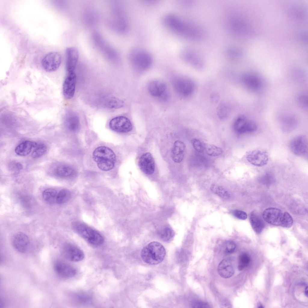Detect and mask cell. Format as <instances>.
Returning <instances> with one entry per match:
<instances>
[{"label": "cell", "instance_id": "3", "mask_svg": "<svg viewBox=\"0 0 308 308\" xmlns=\"http://www.w3.org/2000/svg\"><path fill=\"white\" fill-rule=\"evenodd\" d=\"M93 158L98 167L103 171H108L114 167L116 157L113 151L105 146L97 148L93 153Z\"/></svg>", "mask_w": 308, "mask_h": 308}, {"label": "cell", "instance_id": "30", "mask_svg": "<svg viewBox=\"0 0 308 308\" xmlns=\"http://www.w3.org/2000/svg\"><path fill=\"white\" fill-rule=\"evenodd\" d=\"M211 189L214 193L223 199H227L230 197L229 192L222 186L213 184L211 186Z\"/></svg>", "mask_w": 308, "mask_h": 308}, {"label": "cell", "instance_id": "29", "mask_svg": "<svg viewBox=\"0 0 308 308\" xmlns=\"http://www.w3.org/2000/svg\"><path fill=\"white\" fill-rule=\"evenodd\" d=\"M204 151L211 156H219L223 152L221 148L214 145L204 143Z\"/></svg>", "mask_w": 308, "mask_h": 308}, {"label": "cell", "instance_id": "9", "mask_svg": "<svg viewBox=\"0 0 308 308\" xmlns=\"http://www.w3.org/2000/svg\"><path fill=\"white\" fill-rule=\"evenodd\" d=\"M233 126L235 131L239 134L254 132L257 128L255 122L248 120L243 115L240 116L235 119Z\"/></svg>", "mask_w": 308, "mask_h": 308}, {"label": "cell", "instance_id": "24", "mask_svg": "<svg viewBox=\"0 0 308 308\" xmlns=\"http://www.w3.org/2000/svg\"><path fill=\"white\" fill-rule=\"evenodd\" d=\"M38 144L35 142L29 140L23 141L15 148V153L20 156H26L31 152L33 148H35Z\"/></svg>", "mask_w": 308, "mask_h": 308}, {"label": "cell", "instance_id": "2", "mask_svg": "<svg viewBox=\"0 0 308 308\" xmlns=\"http://www.w3.org/2000/svg\"><path fill=\"white\" fill-rule=\"evenodd\" d=\"M166 255L163 246L157 242H151L142 249L141 256L144 262L149 265H156L164 260Z\"/></svg>", "mask_w": 308, "mask_h": 308}, {"label": "cell", "instance_id": "11", "mask_svg": "<svg viewBox=\"0 0 308 308\" xmlns=\"http://www.w3.org/2000/svg\"><path fill=\"white\" fill-rule=\"evenodd\" d=\"M148 89L149 94L152 96L157 97L163 101L167 100L168 94L166 84L159 80H154L148 84Z\"/></svg>", "mask_w": 308, "mask_h": 308}, {"label": "cell", "instance_id": "10", "mask_svg": "<svg viewBox=\"0 0 308 308\" xmlns=\"http://www.w3.org/2000/svg\"><path fill=\"white\" fill-rule=\"evenodd\" d=\"M289 146L291 151L295 155L300 156H304L308 152L307 138L303 135L295 136L290 141Z\"/></svg>", "mask_w": 308, "mask_h": 308}, {"label": "cell", "instance_id": "28", "mask_svg": "<svg viewBox=\"0 0 308 308\" xmlns=\"http://www.w3.org/2000/svg\"><path fill=\"white\" fill-rule=\"evenodd\" d=\"M158 234L160 238L165 242L171 241L174 236V230L169 226H165L162 229L159 231Z\"/></svg>", "mask_w": 308, "mask_h": 308}, {"label": "cell", "instance_id": "33", "mask_svg": "<svg viewBox=\"0 0 308 308\" xmlns=\"http://www.w3.org/2000/svg\"><path fill=\"white\" fill-rule=\"evenodd\" d=\"M35 148L32 154V157L34 159H37L42 156L47 150V147L44 144L37 145Z\"/></svg>", "mask_w": 308, "mask_h": 308}, {"label": "cell", "instance_id": "32", "mask_svg": "<svg viewBox=\"0 0 308 308\" xmlns=\"http://www.w3.org/2000/svg\"><path fill=\"white\" fill-rule=\"evenodd\" d=\"M71 196L70 191L66 189L61 190L57 193V202L59 204H62L67 202Z\"/></svg>", "mask_w": 308, "mask_h": 308}, {"label": "cell", "instance_id": "40", "mask_svg": "<svg viewBox=\"0 0 308 308\" xmlns=\"http://www.w3.org/2000/svg\"><path fill=\"white\" fill-rule=\"evenodd\" d=\"M298 104L301 107L306 108L308 106V98L306 95H301L297 99Z\"/></svg>", "mask_w": 308, "mask_h": 308}, {"label": "cell", "instance_id": "19", "mask_svg": "<svg viewBox=\"0 0 308 308\" xmlns=\"http://www.w3.org/2000/svg\"><path fill=\"white\" fill-rule=\"evenodd\" d=\"M244 85L249 89L253 91L259 90L262 85V81L257 75L252 73H247L242 78Z\"/></svg>", "mask_w": 308, "mask_h": 308}, {"label": "cell", "instance_id": "5", "mask_svg": "<svg viewBox=\"0 0 308 308\" xmlns=\"http://www.w3.org/2000/svg\"><path fill=\"white\" fill-rule=\"evenodd\" d=\"M74 230L90 244L94 245H100L104 241L102 236L98 231L85 224L75 222L72 224Z\"/></svg>", "mask_w": 308, "mask_h": 308}, {"label": "cell", "instance_id": "31", "mask_svg": "<svg viewBox=\"0 0 308 308\" xmlns=\"http://www.w3.org/2000/svg\"><path fill=\"white\" fill-rule=\"evenodd\" d=\"M230 108L226 103L221 102L217 106V114L220 119L224 120L226 119L229 115Z\"/></svg>", "mask_w": 308, "mask_h": 308}, {"label": "cell", "instance_id": "44", "mask_svg": "<svg viewBox=\"0 0 308 308\" xmlns=\"http://www.w3.org/2000/svg\"><path fill=\"white\" fill-rule=\"evenodd\" d=\"M304 294H305V295L307 297V294H308V290H307V286H306V287L305 288V291H304Z\"/></svg>", "mask_w": 308, "mask_h": 308}, {"label": "cell", "instance_id": "23", "mask_svg": "<svg viewBox=\"0 0 308 308\" xmlns=\"http://www.w3.org/2000/svg\"><path fill=\"white\" fill-rule=\"evenodd\" d=\"M249 219L254 231L257 234L260 233L265 226L264 223L260 216L256 212L253 211L250 214Z\"/></svg>", "mask_w": 308, "mask_h": 308}, {"label": "cell", "instance_id": "35", "mask_svg": "<svg viewBox=\"0 0 308 308\" xmlns=\"http://www.w3.org/2000/svg\"><path fill=\"white\" fill-rule=\"evenodd\" d=\"M275 179L273 174L270 172H266L260 176L259 180L265 184H270L273 182Z\"/></svg>", "mask_w": 308, "mask_h": 308}, {"label": "cell", "instance_id": "16", "mask_svg": "<svg viewBox=\"0 0 308 308\" xmlns=\"http://www.w3.org/2000/svg\"><path fill=\"white\" fill-rule=\"evenodd\" d=\"M55 272L59 276L65 278H69L75 276L77 270L72 266L60 261H56L54 265Z\"/></svg>", "mask_w": 308, "mask_h": 308}, {"label": "cell", "instance_id": "22", "mask_svg": "<svg viewBox=\"0 0 308 308\" xmlns=\"http://www.w3.org/2000/svg\"><path fill=\"white\" fill-rule=\"evenodd\" d=\"M185 150L184 143L180 140L174 143L172 150L171 156L173 160L177 163L181 162L183 159Z\"/></svg>", "mask_w": 308, "mask_h": 308}, {"label": "cell", "instance_id": "7", "mask_svg": "<svg viewBox=\"0 0 308 308\" xmlns=\"http://www.w3.org/2000/svg\"><path fill=\"white\" fill-rule=\"evenodd\" d=\"M287 213L277 208H270L264 211L262 216L263 220L268 223L285 227Z\"/></svg>", "mask_w": 308, "mask_h": 308}, {"label": "cell", "instance_id": "26", "mask_svg": "<svg viewBox=\"0 0 308 308\" xmlns=\"http://www.w3.org/2000/svg\"><path fill=\"white\" fill-rule=\"evenodd\" d=\"M56 173L59 176L64 177L72 176L75 174V171L71 166L67 165H61L58 166Z\"/></svg>", "mask_w": 308, "mask_h": 308}, {"label": "cell", "instance_id": "36", "mask_svg": "<svg viewBox=\"0 0 308 308\" xmlns=\"http://www.w3.org/2000/svg\"><path fill=\"white\" fill-rule=\"evenodd\" d=\"M236 247L235 243L231 241H226L224 244L223 251L225 254H230L233 252Z\"/></svg>", "mask_w": 308, "mask_h": 308}, {"label": "cell", "instance_id": "37", "mask_svg": "<svg viewBox=\"0 0 308 308\" xmlns=\"http://www.w3.org/2000/svg\"><path fill=\"white\" fill-rule=\"evenodd\" d=\"M123 102L116 98H111L108 103L109 107L111 108L118 109L123 106Z\"/></svg>", "mask_w": 308, "mask_h": 308}, {"label": "cell", "instance_id": "27", "mask_svg": "<svg viewBox=\"0 0 308 308\" xmlns=\"http://www.w3.org/2000/svg\"><path fill=\"white\" fill-rule=\"evenodd\" d=\"M57 193L56 190L49 188L44 191L42 196L44 199L47 202L50 204H53L57 202Z\"/></svg>", "mask_w": 308, "mask_h": 308}, {"label": "cell", "instance_id": "6", "mask_svg": "<svg viewBox=\"0 0 308 308\" xmlns=\"http://www.w3.org/2000/svg\"><path fill=\"white\" fill-rule=\"evenodd\" d=\"M172 84L176 93L182 97L190 96L195 90V85L193 82L187 78L176 77L173 79Z\"/></svg>", "mask_w": 308, "mask_h": 308}, {"label": "cell", "instance_id": "15", "mask_svg": "<svg viewBox=\"0 0 308 308\" xmlns=\"http://www.w3.org/2000/svg\"><path fill=\"white\" fill-rule=\"evenodd\" d=\"M63 253L66 259L73 262L80 261L85 257L84 253L82 250L71 244H67L63 246Z\"/></svg>", "mask_w": 308, "mask_h": 308}, {"label": "cell", "instance_id": "13", "mask_svg": "<svg viewBox=\"0 0 308 308\" xmlns=\"http://www.w3.org/2000/svg\"><path fill=\"white\" fill-rule=\"evenodd\" d=\"M246 158L248 161L252 165L261 167L267 163L269 156L267 152L264 150L256 149L248 152Z\"/></svg>", "mask_w": 308, "mask_h": 308}, {"label": "cell", "instance_id": "14", "mask_svg": "<svg viewBox=\"0 0 308 308\" xmlns=\"http://www.w3.org/2000/svg\"><path fill=\"white\" fill-rule=\"evenodd\" d=\"M76 82V77L74 72H68L63 86V94L65 99H70L73 97L75 91Z\"/></svg>", "mask_w": 308, "mask_h": 308}, {"label": "cell", "instance_id": "39", "mask_svg": "<svg viewBox=\"0 0 308 308\" xmlns=\"http://www.w3.org/2000/svg\"><path fill=\"white\" fill-rule=\"evenodd\" d=\"M232 214L235 217L240 220H245L247 218L246 213L242 210L235 209L233 211Z\"/></svg>", "mask_w": 308, "mask_h": 308}, {"label": "cell", "instance_id": "20", "mask_svg": "<svg viewBox=\"0 0 308 308\" xmlns=\"http://www.w3.org/2000/svg\"><path fill=\"white\" fill-rule=\"evenodd\" d=\"M29 243L27 236L23 233L19 232L16 233L13 241V246L18 252H25L27 250Z\"/></svg>", "mask_w": 308, "mask_h": 308}, {"label": "cell", "instance_id": "21", "mask_svg": "<svg viewBox=\"0 0 308 308\" xmlns=\"http://www.w3.org/2000/svg\"><path fill=\"white\" fill-rule=\"evenodd\" d=\"M217 272L220 276L224 278H228L233 276L234 270L231 260L228 258L222 260L219 264Z\"/></svg>", "mask_w": 308, "mask_h": 308}, {"label": "cell", "instance_id": "41", "mask_svg": "<svg viewBox=\"0 0 308 308\" xmlns=\"http://www.w3.org/2000/svg\"><path fill=\"white\" fill-rule=\"evenodd\" d=\"M10 167L11 170L13 171L17 172L21 169L22 165L19 162H13L11 163Z\"/></svg>", "mask_w": 308, "mask_h": 308}, {"label": "cell", "instance_id": "17", "mask_svg": "<svg viewBox=\"0 0 308 308\" xmlns=\"http://www.w3.org/2000/svg\"><path fill=\"white\" fill-rule=\"evenodd\" d=\"M138 165L141 170L146 174H152L154 171V159L149 152L146 153L141 156L139 161Z\"/></svg>", "mask_w": 308, "mask_h": 308}, {"label": "cell", "instance_id": "1", "mask_svg": "<svg viewBox=\"0 0 308 308\" xmlns=\"http://www.w3.org/2000/svg\"><path fill=\"white\" fill-rule=\"evenodd\" d=\"M162 22L164 26L174 33L189 38L199 37V35L195 30L174 14L165 15Z\"/></svg>", "mask_w": 308, "mask_h": 308}, {"label": "cell", "instance_id": "4", "mask_svg": "<svg viewBox=\"0 0 308 308\" xmlns=\"http://www.w3.org/2000/svg\"><path fill=\"white\" fill-rule=\"evenodd\" d=\"M129 57L134 69L139 72L148 69L153 62L151 54L147 50L139 48L132 49L130 53Z\"/></svg>", "mask_w": 308, "mask_h": 308}, {"label": "cell", "instance_id": "43", "mask_svg": "<svg viewBox=\"0 0 308 308\" xmlns=\"http://www.w3.org/2000/svg\"><path fill=\"white\" fill-rule=\"evenodd\" d=\"M219 98V96L217 93H213L211 95L210 100L212 102L216 103L218 102Z\"/></svg>", "mask_w": 308, "mask_h": 308}, {"label": "cell", "instance_id": "8", "mask_svg": "<svg viewBox=\"0 0 308 308\" xmlns=\"http://www.w3.org/2000/svg\"><path fill=\"white\" fill-rule=\"evenodd\" d=\"M61 60V56L59 53L56 51L51 52L46 54L42 59V66L46 72H54L59 67Z\"/></svg>", "mask_w": 308, "mask_h": 308}, {"label": "cell", "instance_id": "34", "mask_svg": "<svg viewBox=\"0 0 308 308\" xmlns=\"http://www.w3.org/2000/svg\"><path fill=\"white\" fill-rule=\"evenodd\" d=\"M250 259L249 255L245 253L241 254L239 256L238 269L239 270H243L249 264Z\"/></svg>", "mask_w": 308, "mask_h": 308}, {"label": "cell", "instance_id": "25", "mask_svg": "<svg viewBox=\"0 0 308 308\" xmlns=\"http://www.w3.org/2000/svg\"><path fill=\"white\" fill-rule=\"evenodd\" d=\"M64 123L66 128L71 131H75L80 127V123L79 117L73 113H69L66 115Z\"/></svg>", "mask_w": 308, "mask_h": 308}, {"label": "cell", "instance_id": "12", "mask_svg": "<svg viewBox=\"0 0 308 308\" xmlns=\"http://www.w3.org/2000/svg\"><path fill=\"white\" fill-rule=\"evenodd\" d=\"M109 127L112 130L120 133L128 132L132 129L130 120L123 116L116 117L112 119L109 122Z\"/></svg>", "mask_w": 308, "mask_h": 308}, {"label": "cell", "instance_id": "18", "mask_svg": "<svg viewBox=\"0 0 308 308\" xmlns=\"http://www.w3.org/2000/svg\"><path fill=\"white\" fill-rule=\"evenodd\" d=\"M66 68L68 72H74L79 58L77 49L73 47L67 48L65 51Z\"/></svg>", "mask_w": 308, "mask_h": 308}, {"label": "cell", "instance_id": "38", "mask_svg": "<svg viewBox=\"0 0 308 308\" xmlns=\"http://www.w3.org/2000/svg\"><path fill=\"white\" fill-rule=\"evenodd\" d=\"M192 143L194 149L197 152L202 153L204 152V143L199 140L195 138L192 140Z\"/></svg>", "mask_w": 308, "mask_h": 308}, {"label": "cell", "instance_id": "42", "mask_svg": "<svg viewBox=\"0 0 308 308\" xmlns=\"http://www.w3.org/2000/svg\"><path fill=\"white\" fill-rule=\"evenodd\" d=\"M192 306L194 308H208L209 307V305L205 303L201 302L196 301L193 302Z\"/></svg>", "mask_w": 308, "mask_h": 308}]
</instances>
